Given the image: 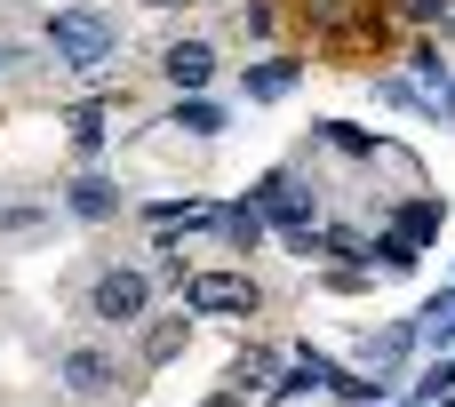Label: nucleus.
Returning a JSON list of instances; mask_svg holds the SVG:
<instances>
[{"mask_svg": "<svg viewBox=\"0 0 455 407\" xmlns=\"http://www.w3.org/2000/svg\"><path fill=\"white\" fill-rule=\"evenodd\" d=\"M176 120H184L192 136H216V128H224V112H216L208 96H184V104H176Z\"/></svg>", "mask_w": 455, "mask_h": 407, "instance_id": "nucleus-7", "label": "nucleus"}, {"mask_svg": "<svg viewBox=\"0 0 455 407\" xmlns=\"http://www.w3.org/2000/svg\"><path fill=\"white\" fill-rule=\"evenodd\" d=\"M64 384H72L80 400H96V392L112 384V360H104V352H72V360H64Z\"/></svg>", "mask_w": 455, "mask_h": 407, "instance_id": "nucleus-5", "label": "nucleus"}, {"mask_svg": "<svg viewBox=\"0 0 455 407\" xmlns=\"http://www.w3.org/2000/svg\"><path fill=\"white\" fill-rule=\"evenodd\" d=\"M144 8H176V0H144Z\"/></svg>", "mask_w": 455, "mask_h": 407, "instance_id": "nucleus-12", "label": "nucleus"}, {"mask_svg": "<svg viewBox=\"0 0 455 407\" xmlns=\"http://www.w3.org/2000/svg\"><path fill=\"white\" fill-rule=\"evenodd\" d=\"M232 240L256 248V240H264V208H240V216H232Z\"/></svg>", "mask_w": 455, "mask_h": 407, "instance_id": "nucleus-10", "label": "nucleus"}, {"mask_svg": "<svg viewBox=\"0 0 455 407\" xmlns=\"http://www.w3.org/2000/svg\"><path fill=\"white\" fill-rule=\"evenodd\" d=\"M184 304L192 312H216V320H240V312H256V280L248 272H192L184 280Z\"/></svg>", "mask_w": 455, "mask_h": 407, "instance_id": "nucleus-2", "label": "nucleus"}, {"mask_svg": "<svg viewBox=\"0 0 455 407\" xmlns=\"http://www.w3.org/2000/svg\"><path fill=\"white\" fill-rule=\"evenodd\" d=\"M288 80H296V64H256V72H248V96H280Z\"/></svg>", "mask_w": 455, "mask_h": 407, "instance_id": "nucleus-9", "label": "nucleus"}, {"mask_svg": "<svg viewBox=\"0 0 455 407\" xmlns=\"http://www.w3.org/2000/svg\"><path fill=\"white\" fill-rule=\"evenodd\" d=\"M72 208H80V216L96 224V216H112V208H120V192H112L104 176H80V184H72Z\"/></svg>", "mask_w": 455, "mask_h": 407, "instance_id": "nucleus-6", "label": "nucleus"}, {"mask_svg": "<svg viewBox=\"0 0 455 407\" xmlns=\"http://www.w3.org/2000/svg\"><path fill=\"white\" fill-rule=\"evenodd\" d=\"M184 352V320H160L152 336H144V360H176Z\"/></svg>", "mask_w": 455, "mask_h": 407, "instance_id": "nucleus-8", "label": "nucleus"}, {"mask_svg": "<svg viewBox=\"0 0 455 407\" xmlns=\"http://www.w3.org/2000/svg\"><path fill=\"white\" fill-rule=\"evenodd\" d=\"M160 64H168V80H176V88H200V80L216 72V48H208V40H176Z\"/></svg>", "mask_w": 455, "mask_h": 407, "instance_id": "nucleus-4", "label": "nucleus"}, {"mask_svg": "<svg viewBox=\"0 0 455 407\" xmlns=\"http://www.w3.org/2000/svg\"><path fill=\"white\" fill-rule=\"evenodd\" d=\"M0 64H8V48H0Z\"/></svg>", "mask_w": 455, "mask_h": 407, "instance_id": "nucleus-14", "label": "nucleus"}, {"mask_svg": "<svg viewBox=\"0 0 455 407\" xmlns=\"http://www.w3.org/2000/svg\"><path fill=\"white\" fill-rule=\"evenodd\" d=\"M432 8H440V0H400V16H432Z\"/></svg>", "mask_w": 455, "mask_h": 407, "instance_id": "nucleus-11", "label": "nucleus"}, {"mask_svg": "<svg viewBox=\"0 0 455 407\" xmlns=\"http://www.w3.org/2000/svg\"><path fill=\"white\" fill-rule=\"evenodd\" d=\"M48 48H56L64 64L96 72V64L112 56V24H104L96 8H64V16H48Z\"/></svg>", "mask_w": 455, "mask_h": 407, "instance_id": "nucleus-1", "label": "nucleus"}, {"mask_svg": "<svg viewBox=\"0 0 455 407\" xmlns=\"http://www.w3.org/2000/svg\"><path fill=\"white\" fill-rule=\"evenodd\" d=\"M208 407H240V400H208Z\"/></svg>", "mask_w": 455, "mask_h": 407, "instance_id": "nucleus-13", "label": "nucleus"}, {"mask_svg": "<svg viewBox=\"0 0 455 407\" xmlns=\"http://www.w3.org/2000/svg\"><path fill=\"white\" fill-rule=\"evenodd\" d=\"M144 296H152L144 272H104V280H96V320L128 328V320H144Z\"/></svg>", "mask_w": 455, "mask_h": 407, "instance_id": "nucleus-3", "label": "nucleus"}]
</instances>
